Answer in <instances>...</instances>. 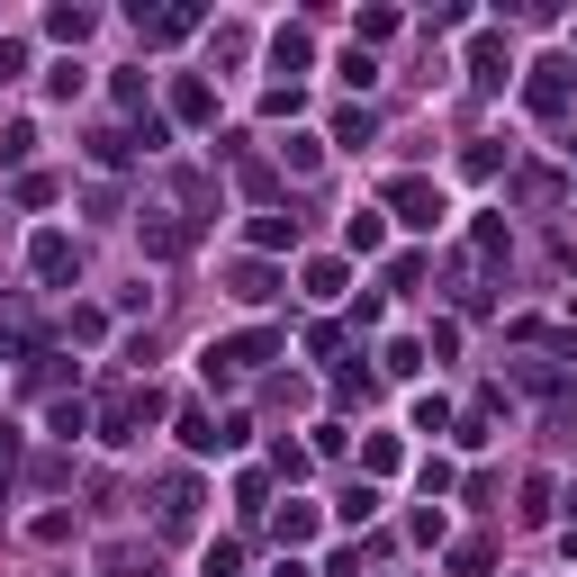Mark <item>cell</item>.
<instances>
[{"label":"cell","mask_w":577,"mask_h":577,"mask_svg":"<svg viewBox=\"0 0 577 577\" xmlns=\"http://www.w3.org/2000/svg\"><path fill=\"white\" fill-rule=\"evenodd\" d=\"M154 415H163V388H154V379H144V388H109V397L91 406V433H100L109 452H126V443H135V433L154 424Z\"/></svg>","instance_id":"1"},{"label":"cell","mask_w":577,"mask_h":577,"mask_svg":"<svg viewBox=\"0 0 577 577\" xmlns=\"http://www.w3.org/2000/svg\"><path fill=\"white\" fill-rule=\"evenodd\" d=\"M262 361H280V334H271V325H253V334H226V343H207V352H199V379H207V388H226V379L262 371Z\"/></svg>","instance_id":"2"},{"label":"cell","mask_w":577,"mask_h":577,"mask_svg":"<svg viewBox=\"0 0 577 577\" xmlns=\"http://www.w3.org/2000/svg\"><path fill=\"white\" fill-rule=\"evenodd\" d=\"M568 100H577V54L524 63V109H533V118H568Z\"/></svg>","instance_id":"3"},{"label":"cell","mask_w":577,"mask_h":577,"mask_svg":"<svg viewBox=\"0 0 577 577\" xmlns=\"http://www.w3.org/2000/svg\"><path fill=\"white\" fill-rule=\"evenodd\" d=\"M388 207H397V226H443V216H452L443 181H424V172H397L388 181Z\"/></svg>","instance_id":"4"},{"label":"cell","mask_w":577,"mask_h":577,"mask_svg":"<svg viewBox=\"0 0 577 577\" xmlns=\"http://www.w3.org/2000/svg\"><path fill=\"white\" fill-rule=\"evenodd\" d=\"M28 271H37L45 288H72V280H82V244H72L63 226H45V235L28 244Z\"/></svg>","instance_id":"5"},{"label":"cell","mask_w":577,"mask_h":577,"mask_svg":"<svg viewBox=\"0 0 577 577\" xmlns=\"http://www.w3.org/2000/svg\"><path fill=\"white\" fill-rule=\"evenodd\" d=\"M199 19H207L199 0H181V10H135V37L144 45H181V37H199Z\"/></svg>","instance_id":"6"},{"label":"cell","mask_w":577,"mask_h":577,"mask_svg":"<svg viewBox=\"0 0 577 577\" xmlns=\"http://www.w3.org/2000/svg\"><path fill=\"white\" fill-rule=\"evenodd\" d=\"M199 505H207V496H199V478H163V496H154V515H163V533L181 541V533H199Z\"/></svg>","instance_id":"7"},{"label":"cell","mask_w":577,"mask_h":577,"mask_svg":"<svg viewBox=\"0 0 577 577\" xmlns=\"http://www.w3.org/2000/svg\"><path fill=\"white\" fill-rule=\"evenodd\" d=\"M469 82H478V91H505V82H515V45H505L496 28L469 45Z\"/></svg>","instance_id":"8"},{"label":"cell","mask_w":577,"mask_h":577,"mask_svg":"<svg viewBox=\"0 0 577 577\" xmlns=\"http://www.w3.org/2000/svg\"><path fill=\"white\" fill-rule=\"evenodd\" d=\"M45 37H54V45H91V37H100V10H91V0H54V10H45Z\"/></svg>","instance_id":"9"},{"label":"cell","mask_w":577,"mask_h":577,"mask_svg":"<svg viewBox=\"0 0 577 577\" xmlns=\"http://www.w3.org/2000/svg\"><path fill=\"white\" fill-rule=\"evenodd\" d=\"M226 288H235V307H271V298H280V271L253 253V262H235V271H226Z\"/></svg>","instance_id":"10"},{"label":"cell","mask_w":577,"mask_h":577,"mask_svg":"<svg viewBox=\"0 0 577 577\" xmlns=\"http://www.w3.org/2000/svg\"><path fill=\"white\" fill-rule=\"evenodd\" d=\"M172 118H181V126H216V91L199 82V72H181V82H172Z\"/></svg>","instance_id":"11"},{"label":"cell","mask_w":577,"mask_h":577,"mask_svg":"<svg viewBox=\"0 0 577 577\" xmlns=\"http://www.w3.org/2000/svg\"><path fill=\"white\" fill-rule=\"evenodd\" d=\"M271 533H280V550H307V541H316V505H307V496H288L280 515H271Z\"/></svg>","instance_id":"12"},{"label":"cell","mask_w":577,"mask_h":577,"mask_svg":"<svg viewBox=\"0 0 577 577\" xmlns=\"http://www.w3.org/2000/svg\"><path fill=\"white\" fill-rule=\"evenodd\" d=\"M144 253H190V216H172V207H154V216H144Z\"/></svg>","instance_id":"13"},{"label":"cell","mask_w":577,"mask_h":577,"mask_svg":"<svg viewBox=\"0 0 577 577\" xmlns=\"http://www.w3.org/2000/svg\"><path fill=\"white\" fill-rule=\"evenodd\" d=\"M379 244H388V216L379 207H352L343 216V253H379Z\"/></svg>","instance_id":"14"},{"label":"cell","mask_w":577,"mask_h":577,"mask_svg":"<svg viewBox=\"0 0 577 577\" xmlns=\"http://www.w3.org/2000/svg\"><path fill=\"white\" fill-rule=\"evenodd\" d=\"M325 144L361 154V144H379V118H371V109H334V135H325Z\"/></svg>","instance_id":"15"},{"label":"cell","mask_w":577,"mask_h":577,"mask_svg":"<svg viewBox=\"0 0 577 577\" xmlns=\"http://www.w3.org/2000/svg\"><path fill=\"white\" fill-rule=\"evenodd\" d=\"M91 163H100V172H126V163H135V135H126V126H91Z\"/></svg>","instance_id":"16"},{"label":"cell","mask_w":577,"mask_h":577,"mask_svg":"<svg viewBox=\"0 0 577 577\" xmlns=\"http://www.w3.org/2000/svg\"><path fill=\"white\" fill-rule=\"evenodd\" d=\"M271 63L288 72V82H298V72L316 63V45H307V28H280V37H271Z\"/></svg>","instance_id":"17"},{"label":"cell","mask_w":577,"mask_h":577,"mask_svg":"<svg viewBox=\"0 0 577 577\" xmlns=\"http://www.w3.org/2000/svg\"><path fill=\"white\" fill-rule=\"evenodd\" d=\"M45 433H54V443H72V433H91V397H54V406H45Z\"/></svg>","instance_id":"18"},{"label":"cell","mask_w":577,"mask_h":577,"mask_svg":"<svg viewBox=\"0 0 577 577\" xmlns=\"http://www.w3.org/2000/svg\"><path fill=\"white\" fill-rule=\"evenodd\" d=\"M361 469H371V478H397V469H406V443H397V433H371V443H361Z\"/></svg>","instance_id":"19"},{"label":"cell","mask_w":577,"mask_h":577,"mask_svg":"<svg viewBox=\"0 0 577 577\" xmlns=\"http://www.w3.org/2000/svg\"><path fill=\"white\" fill-rule=\"evenodd\" d=\"M397 28H406L397 10H361V19H352V45H361V54H371V45H388Z\"/></svg>","instance_id":"20"},{"label":"cell","mask_w":577,"mask_h":577,"mask_svg":"<svg viewBox=\"0 0 577 577\" xmlns=\"http://www.w3.org/2000/svg\"><path fill=\"white\" fill-rule=\"evenodd\" d=\"M280 163H288V172H298V181H307V172L325 163V135H280Z\"/></svg>","instance_id":"21"},{"label":"cell","mask_w":577,"mask_h":577,"mask_svg":"<svg viewBox=\"0 0 577 577\" xmlns=\"http://www.w3.org/2000/svg\"><path fill=\"white\" fill-rule=\"evenodd\" d=\"M298 244V216H253V253H288Z\"/></svg>","instance_id":"22"},{"label":"cell","mask_w":577,"mask_h":577,"mask_svg":"<svg viewBox=\"0 0 577 577\" xmlns=\"http://www.w3.org/2000/svg\"><path fill=\"white\" fill-rule=\"evenodd\" d=\"M379 371H388V379H415V371H424V343H415V334H397V343L379 352Z\"/></svg>","instance_id":"23"},{"label":"cell","mask_w":577,"mask_h":577,"mask_svg":"<svg viewBox=\"0 0 577 577\" xmlns=\"http://www.w3.org/2000/svg\"><path fill=\"white\" fill-rule=\"evenodd\" d=\"M82 82H91V63H82V54H63V63H45V91H54V100H72Z\"/></svg>","instance_id":"24"},{"label":"cell","mask_w":577,"mask_h":577,"mask_svg":"<svg viewBox=\"0 0 577 577\" xmlns=\"http://www.w3.org/2000/svg\"><path fill=\"white\" fill-rule=\"evenodd\" d=\"M298 109H307L298 82H271V91H262V118H288V126H298Z\"/></svg>","instance_id":"25"},{"label":"cell","mask_w":577,"mask_h":577,"mask_svg":"<svg viewBox=\"0 0 577 577\" xmlns=\"http://www.w3.org/2000/svg\"><path fill=\"white\" fill-rule=\"evenodd\" d=\"M406 415H415V433H443V424H452V397H443V388H424Z\"/></svg>","instance_id":"26"},{"label":"cell","mask_w":577,"mask_h":577,"mask_svg":"<svg viewBox=\"0 0 577 577\" xmlns=\"http://www.w3.org/2000/svg\"><path fill=\"white\" fill-rule=\"evenodd\" d=\"M343 280H352V271H343L334 253H325V262H307V298H343Z\"/></svg>","instance_id":"27"},{"label":"cell","mask_w":577,"mask_h":577,"mask_svg":"<svg viewBox=\"0 0 577 577\" xmlns=\"http://www.w3.org/2000/svg\"><path fill=\"white\" fill-rule=\"evenodd\" d=\"M334 72H343L352 91H371V82H379V54H361V45H343V63H334Z\"/></svg>","instance_id":"28"},{"label":"cell","mask_w":577,"mask_h":577,"mask_svg":"<svg viewBox=\"0 0 577 577\" xmlns=\"http://www.w3.org/2000/svg\"><path fill=\"white\" fill-rule=\"evenodd\" d=\"M54 199H63L54 172H19V207H54Z\"/></svg>","instance_id":"29"},{"label":"cell","mask_w":577,"mask_h":577,"mask_svg":"<svg viewBox=\"0 0 577 577\" xmlns=\"http://www.w3.org/2000/svg\"><path fill=\"white\" fill-rule=\"evenodd\" d=\"M63 334H72V343H100V334H109V307H72Z\"/></svg>","instance_id":"30"},{"label":"cell","mask_w":577,"mask_h":577,"mask_svg":"<svg viewBox=\"0 0 577 577\" xmlns=\"http://www.w3.org/2000/svg\"><path fill=\"white\" fill-rule=\"evenodd\" d=\"M469 244H478V262H496V253H505V216H487V207H478V226H469Z\"/></svg>","instance_id":"31"},{"label":"cell","mask_w":577,"mask_h":577,"mask_svg":"<svg viewBox=\"0 0 577 577\" xmlns=\"http://www.w3.org/2000/svg\"><path fill=\"white\" fill-rule=\"evenodd\" d=\"M181 443H190V452H199V460H207V452H216V424H207V415H199V406H190V415H181Z\"/></svg>","instance_id":"32"},{"label":"cell","mask_w":577,"mask_h":577,"mask_svg":"<svg viewBox=\"0 0 577 577\" xmlns=\"http://www.w3.org/2000/svg\"><path fill=\"white\" fill-rule=\"evenodd\" d=\"M235 568H244V550H235V541H207V559H199V577H235Z\"/></svg>","instance_id":"33"},{"label":"cell","mask_w":577,"mask_h":577,"mask_svg":"<svg viewBox=\"0 0 577 577\" xmlns=\"http://www.w3.org/2000/svg\"><path fill=\"white\" fill-rule=\"evenodd\" d=\"M460 172H469V181H487V172H496V135H469V154H460Z\"/></svg>","instance_id":"34"},{"label":"cell","mask_w":577,"mask_h":577,"mask_svg":"<svg viewBox=\"0 0 577 577\" xmlns=\"http://www.w3.org/2000/svg\"><path fill=\"white\" fill-rule=\"evenodd\" d=\"M371 515H379V487H371V478H361V487L343 496V524H371Z\"/></svg>","instance_id":"35"},{"label":"cell","mask_w":577,"mask_h":577,"mask_svg":"<svg viewBox=\"0 0 577 577\" xmlns=\"http://www.w3.org/2000/svg\"><path fill=\"white\" fill-rule=\"evenodd\" d=\"M28 154H37V126H28V118H19V126H10V135H0V163H28Z\"/></svg>","instance_id":"36"},{"label":"cell","mask_w":577,"mask_h":577,"mask_svg":"<svg viewBox=\"0 0 577 577\" xmlns=\"http://www.w3.org/2000/svg\"><path fill=\"white\" fill-rule=\"evenodd\" d=\"M28 541H45V550H54V541H72V515H37V524H28Z\"/></svg>","instance_id":"37"},{"label":"cell","mask_w":577,"mask_h":577,"mask_svg":"<svg viewBox=\"0 0 577 577\" xmlns=\"http://www.w3.org/2000/svg\"><path fill=\"white\" fill-rule=\"evenodd\" d=\"M452 577H487V541H460L452 550Z\"/></svg>","instance_id":"38"},{"label":"cell","mask_w":577,"mask_h":577,"mask_svg":"<svg viewBox=\"0 0 577 577\" xmlns=\"http://www.w3.org/2000/svg\"><path fill=\"white\" fill-rule=\"evenodd\" d=\"M28 72V37H0V82H19Z\"/></svg>","instance_id":"39"},{"label":"cell","mask_w":577,"mask_h":577,"mask_svg":"<svg viewBox=\"0 0 577 577\" xmlns=\"http://www.w3.org/2000/svg\"><path fill=\"white\" fill-rule=\"evenodd\" d=\"M10 478H19V433L0 424V496H10Z\"/></svg>","instance_id":"40"},{"label":"cell","mask_w":577,"mask_h":577,"mask_svg":"<svg viewBox=\"0 0 577 577\" xmlns=\"http://www.w3.org/2000/svg\"><path fill=\"white\" fill-rule=\"evenodd\" d=\"M271 577H316V568H307V559H280V568H271Z\"/></svg>","instance_id":"41"}]
</instances>
